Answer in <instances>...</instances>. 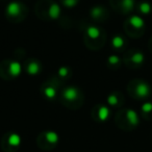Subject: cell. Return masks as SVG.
<instances>
[{
    "label": "cell",
    "mask_w": 152,
    "mask_h": 152,
    "mask_svg": "<svg viewBox=\"0 0 152 152\" xmlns=\"http://www.w3.org/2000/svg\"><path fill=\"white\" fill-rule=\"evenodd\" d=\"M61 101L64 105L70 108H77L83 102V94L80 89L74 86H69L63 89L61 93Z\"/></svg>",
    "instance_id": "obj_1"
},
{
    "label": "cell",
    "mask_w": 152,
    "mask_h": 152,
    "mask_svg": "<svg viewBox=\"0 0 152 152\" xmlns=\"http://www.w3.org/2000/svg\"><path fill=\"white\" fill-rule=\"evenodd\" d=\"M85 44L90 49H99L105 41V34L100 27L95 25H89L83 34Z\"/></svg>",
    "instance_id": "obj_2"
},
{
    "label": "cell",
    "mask_w": 152,
    "mask_h": 152,
    "mask_svg": "<svg viewBox=\"0 0 152 152\" xmlns=\"http://www.w3.org/2000/svg\"><path fill=\"white\" fill-rule=\"evenodd\" d=\"M37 15L44 20L57 19L61 15V7L53 0H42L37 5Z\"/></svg>",
    "instance_id": "obj_3"
},
{
    "label": "cell",
    "mask_w": 152,
    "mask_h": 152,
    "mask_svg": "<svg viewBox=\"0 0 152 152\" xmlns=\"http://www.w3.org/2000/svg\"><path fill=\"white\" fill-rule=\"evenodd\" d=\"M28 10L25 4L19 1H12L7 5L5 16L13 23H19L26 18Z\"/></svg>",
    "instance_id": "obj_4"
},
{
    "label": "cell",
    "mask_w": 152,
    "mask_h": 152,
    "mask_svg": "<svg viewBox=\"0 0 152 152\" xmlns=\"http://www.w3.org/2000/svg\"><path fill=\"white\" fill-rule=\"evenodd\" d=\"M22 66L17 61H3L0 64V76L3 79H13L21 74Z\"/></svg>",
    "instance_id": "obj_5"
},
{
    "label": "cell",
    "mask_w": 152,
    "mask_h": 152,
    "mask_svg": "<svg viewBox=\"0 0 152 152\" xmlns=\"http://www.w3.org/2000/svg\"><path fill=\"white\" fill-rule=\"evenodd\" d=\"M61 81L58 80L57 77H53L50 80L45 81L41 88V94L46 98L47 100H54L58 95L59 86Z\"/></svg>",
    "instance_id": "obj_6"
},
{
    "label": "cell",
    "mask_w": 152,
    "mask_h": 152,
    "mask_svg": "<svg viewBox=\"0 0 152 152\" xmlns=\"http://www.w3.org/2000/svg\"><path fill=\"white\" fill-rule=\"evenodd\" d=\"M129 93L134 98H146L149 94V87L144 81H131L129 85Z\"/></svg>",
    "instance_id": "obj_7"
},
{
    "label": "cell",
    "mask_w": 152,
    "mask_h": 152,
    "mask_svg": "<svg viewBox=\"0 0 152 152\" xmlns=\"http://www.w3.org/2000/svg\"><path fill=\"white\" fill-rule=\"evenodd\" d=\"M144 27V21L137 16H132L127 20L126 24H125V29H126L127 34H130L131 37H137V31H141V29Z\"/></svg>",
    "instance_id": "obj_8"
},
{
    "label": "cell",
    "mask_w": 152,
    "mask_h": 152,
    "mask_svg": "<svg viewBox=\"0 0 152 152\" xmlns=\"http://www.w3.org/2000/svg\"><path fill=\"white\" fill-rule=\"evenodd\" d=\"M24 70L28 75H38L42 71V64L36 58H28L25 61L23 66Z\"/></svg>",
    "instance_id": "obj_9"
},
{
    "label": "cell",
    "mask_w": 152,
    "mask_h": 152,
    "mask_svg": "<svg viewBox=\"0 0 152 152\" xmlns=\"http://www.w3.org/2000/svg\"><path fill=\"white\" fill-rule=\"evenodd\" d=\"M110 4L121 13H128L134 7V0H110Z\"/></svg>",
    "instance_id": "obj_10"
},
{
    "label": "cell",
    "mask_w": 152,
    "mask_h": 152,
    "mask_svg": "<svg viewBox=\"0 0 152 152\" xmlns=\"http://www.w3.org/2000/svg\"><path fill=\"white\" fill-rule=\"evenodd\" d=\"M93 117L96 120L103 122L110 117V110L105 105H96L93 110Z\"/></svg>",
    "instance_id": "obj_11"
},
{
    "label": "cell",
    "mask_w": 152,
    "mask_h": 152,
    "mask_svg": "<svg viewBox=\"0 0 152 152\" xmlns=\"http://www.w3.org/2000/svg\"><path fill=\"white\" fill-rule=\"evenodd\" d=\"M90 15L96 21H103L107 18L108 13L105 10V7H102V5H97V7H94L93 9L90 11Z\"/></svg>",
    "instance_id": "obj_12"
},
{
    "label": "cell",
    "mask_w": 152,
    "mask_h": 152,
    "mask_svg": "<svg viewBox=\"0 0 152 152\" xmlns=\"http://www.w3.org/2000/svg\"><path fill=\"white\" fill-rule=\"evenodd\" d=\"M144 61V57H143V54L141 52H133L131 54H128L125 58V63L129 66V67H132L133 66H137L139 67Z\"/></svg>",
    "instance_id": "obj_13"
},
{
    "label": "cell",
    "mask_w": 152,
    "mask_h": 152,
    "mask_svg": "<svg viewBox=\"0 0 152 152\" xmlns=\"http://www.w3.org/2000/svg\"><path fill=\"white\" fill-rule=\"evenodd\" d=\"M121 114L124 116L125 121H126V123L130 127H134L137 125L139 119H137V115L135 114V112H133V110H125V112L121 113Z\"/></svg>",
    "instance_id": "obj_14"
},
{
    "label": "cell",
    "mask_w": 152,
    "mask_h": 152,
    "mask_svg": "<svg viewBox=\"0 0 152 152\" xmlns=\"http://www.w3.org/2000/svg\"><path fill=\"white\" fill-rule=\"evenodd\" d=\"M123 100L121 97V94L118 92H114V93L110 94V96L107 97V103L110 106H120L122 104Z\"/></svg>",
    "instance_id": "obj_15"
},
{
    "label": "cell",
    "mask_w": 152,
    "mask_h": 152,
    "mask_svg": "<svg viewBox=\"0 0 152 152\" xmlns=\"http://www.w3.org/2000/svg\"><path fill=\"white\" fill-rule=\"evenodd\" d=\"M72 75V72H71V69H70L69 67H66V66H64V67H61L58 70H57V75L56 77L58 78L59 81H63V80H67L68 78H70Z\"/></svg>",
    "instance_id": "obj_16"
},
{
    "label": "cell",
    "mask_w": 152,
    "mask_h": 152,
    "mask_svg": "<svg viewBox=\"0 0 152 152\" xmlns=\"http://www.w3.org/2000/svg\"><path fill=\"white\" fill-rule=\"evenodd\" d=\"M112 45L115 50H123V48L125 47V40L121 36H115L112 40Z\"/></svg>",
    "instance_id": "obj_17"
},
{
    "label": "cell",
    "mask_w": 152,
    "mask_h": 152,
    "mask_svg": "<svg viewBox=\"0 0 152 152\" xmlns=\"http://www.w3.org/2000/svg\"><path fill=\"white\" fill-rule=\"evenodd\" d=\"M120 63H121L120 58H119L117 55H110L107 59V65L110 66V67H114V68L119 67Z\"/></svg>",
    "instance_id": "obj_18"
},
{
    "label": "cell",
    "mask_w": 152,
    "mask_h": 152,
    "mask_svg": "<svg viewBox=\"0 0 152 152\" xmlns=\"http://www.w3.org/2000/svg\"><path fill=\"white\" fill-rule=\"evenodd\" d=\"M9 142L12 146H19V144L21 143V139L18 134L16 133H12L9 137Z\"/></svg>",
    "instance_id": "obj_19"
},
{
    "label": "cell",
    "mask_w": 152,
    "mask_h": 152,
    "mask_svg": "<svg viewBox=\"0 0 152 152\" xmlns=\"http://www.w3.org/2000/svg\"><path fill=\"white\" fill-rule=\"evenodd\" d=\"M64 7H68V9H72L78 3L79 0H61Z\"/></svg>",
    "instance_id": "obj_20"
},
{
    "label": "cell",
    "mask_w": 152,
    "mask_h": 152,
    "mask_svg": "<svg viewBox=\"0 0 152 152\" xmlns=\"http://www.w3.org/2000/svg\"><path fill=\"white\" fill-rule=\"evenodd\" d=\"M139 10L140 12H142L143 14H148L150 12V5L148 3H141L139 7Z\"/></svg>",
    "instance_id": "obj_21"
}]
</instances>
